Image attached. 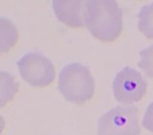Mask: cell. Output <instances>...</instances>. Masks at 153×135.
Returning <instances> with one entry per match:
<instances>
[{
  "label": "cell",
  "mask_w": 153,
  "mask_h": 135,
  "mask_svg": "<svg viewBox=\"0 0 153 135\" xmlns=\"http://www.w3.org/2000/svg\"><path fill=\"white\" fill-rule=\"evenodd\" d=\"M84 24L97 40L113 42L123 29V10L114 0H89L85 4Z\"/></svg>",
  "instance_id": "cell-1"
},
{
  "label": "cell",
  "mask_w": 153,
  "mask_h": 135,
  "mask_svg": "<svg viewBox=\"0 0 153 135\" xmlns=\"http://www.w3.org/2000/svg\"><path fill=\"white\" fill-rule=\"evenodd\" d=\"M57 87L68 102L83 104L93 98L95 81L87 67L73 62L65 65L59 72Z\"/></svg>",
  "instance_id": "cell-2"
},
{
  "label": "cell",
  "mask_w": 153,
  "mask_h": 135,
  "mask_svg": "<svg viewBox=\"0 0 153 135\" xmlns=\"http://www.w3.org/2000/svg\"><path fill=\"white\" fill-rule=\"evenodd\" d=\"M140 112L136 107L118 105L100 118L97 135H140Z\"/></svg>",
  "instance_id": "cell-3"
},
{
  "label": "cell",
  "mask_w": 153,
  "mask_h": 135,
  "mask_svg": "<svg viewBox=\"0 0 153 135\" xmlns=\"http://www.w3.org/2000/svg\"><path fill=\"white\" fill-rule=\"evenodd\" d=\"M17 67L23 81L33 87H46L56 78L54 64L48 57L38 53L24 55L17 61Z\"/></svg>",
  "instance_id": "cell-4"
},
{
  "label": "cell",
  "mask_w": 153,
  "mask_h": 135,
  "mask_svg": "<svg viewBox=\"0 0 153 135\" xmlns=\"http://www.w3.org/2000/svg\"><path fill=\"white\" fill-rule=\"evenodd\" d=\"M112 88L114 97L119 103L133 104L145 97L147 83L140 72L126 66L115 76Z\"/></svg>",
  "instance_id": "cell-5"
},
{
  "label": "cell",
  "mask_w": 153,
  "mask_h": 135,
  "mask_svg": "<svg viewBox=\"0 0 153 135\" xmlns=\"http://www.w3.org/2000/svg\"><path fill=\"white\" fill-rule=\"evenodd\" d=\"M53 9L57 19L71 28H81L84 25L83 1L79 0H54Z\"/></svg>",
  "instance_id": "cell-6"
},
{
  "label": "cell",
  "mask_w": 153,
  "mask_h": 135,
  "mask_svg": "<svg viewBox=\"0 0 153 135\" xmlns=\"http://www.w3.org/2000/svg\"><path fill=\"white\" fill-rule=\"evenodd\" d=\"M0 33H1V53L8 52L16 45L18 38V32L13 24L4 17L0 18Z\"/></svg>",
  "instance_id": "cell-7"
},
{
  "label": "cell",
  "mask_w": 153,
  "mask_h": 135,
  "mask_svg": "<svg viewBox=\"0 0 153 135\" xmlns=\"http://www.w3.org/2000/svg\"><path fill=\"white\" fill-rule=\"evenodd\" d=\"M138 28L148 40H153V2L145 5L138 13Z\"/></svg>",
  "instance_id": "cell-8"
},
{
  "label": "cell",
  "mask_w": 153,
  "mask_h": 135,
  "mask_svg": "<svg viewBox=\"0 0 153 135\" xmlns=\"http://www.w3.org/2000/svg\"><path fill=\"white\" fill-rule=\"evenodd\" d=\"M1 80V107H4L16 94L19 84L14 81V78L7 72L0 73Z\"/></svg>",
  "instance_id": "cell-9"
},
{
  "label": "cell",
  "mask_w": 153,
  "mask_h": 135,
  "mask_svg": "<svg viewBox=\"0 0 153 135\" xmlns=\"http://www.w3.org/2000/svg\"><path fill=\"white\" fill-rule=\"evenodd\" d=\"M138 66L148 78L153 79V44L140 51V61Z\"/></svg>",
  "instance_id": "cell-10"
},
{
  "label": "cell",
  "mask_w": 153,
  "mask_h": 135,
  "mask_svg": "<svg viewBox=\"0 0 153 135\" xmlns=\"http://www.w3.org/2000/svg\"><path fill=\"white\" fill-rule=\"evenodd\" d=\"M142 126L146 131L153 133V102L148 105L146 110V113L143 118Z\"/></svg>",
  "instance_id": "cell-11"
}]
</instances>
